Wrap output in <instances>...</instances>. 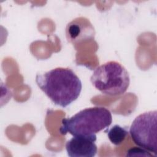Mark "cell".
Segmentation results:
<instances>
[{"label": "cell", "instance_id": "cell-4", "mask_svg": "<svg viewBox=\"0 0 157 157\" xmlns=\"http://www.w3.org/2000/svg\"><path fill=\"white\" fill-rule=\"evenodd\" d=\"M157 111L152 110L138 115L133 120L129 134L135 144L157 155Z\"/></svg>", "mask_w": 157, "mask_h": 157}, {"label": "cell", "instance_id": "cell-7", "mask_svg": "<svg viewBox=\"0 0 157 157\" xmlns=\"http://www.w3.org/2000/svg\"><path fill=\"white\" fill-rule=\"evenodd\" d=\"M128 134V130L118 124L112 126L107 132V136L109 140L112 144L115 145H119L122 144Z\"/></svg>", "mask_w": 157, "mask_h": 157}, {"label": "cell", "instance_id": "cell-6", "mask_svg": "<svg viewBox=\"0 0 157 157\" xmlns=\"http://www.w3.org/2000/svg\"><path fill=\"white\" fill-rule=\"evenodd\" d=\"M95 141L90 137L73 136L66 144L67 153L71 157H93L98 151Z\"/></svg>", "mask_w": 157, "mask_h": 157}, {"label": "cell", "instance_id": "cell-3", "mask_svg": "<svg viewBox=\"0 0 157 157\" xmlns=\"http://www.w3.org/2000/svg\"><path fill=\"white\" fill-rule=\"evenodd\" d=\"M90 80L96 90L104 94L111 96L124 93L130 83L129 75L126 68L114 61L97 67Z\"/></svg>", "mask_w": 157, "mask_h": 157}, {"label": "cell", "instance_id": "cell-5", "mask_svg": "<svg viewBox=\"0 0 157 157\" xmlns=\"http://www.w3.org/2000/svg\"><path fill=\"white\" fill-rule=\"evenodd\" d=\"M66 36L72 44L90 40L94 39V28L90 21L86 17H77L70 21L66 28Z\"/></svg>", "mask_w": 157, "mask_h": 157}, {"label": "cell", "instance_id": "cell-8", "mask_svg": "<svg viewBox=\"0 0 157 157\" xmlns=\"http://www.w3.org/2000/svg\"><path fill=\"white\" fill-rule=\"evenodd\" d=\"M139 153H140L142 156H153L151 154H150L147 150L143 148H138V147H134L129 149L127 151L126 156H139Z\"/></svg>", "mask_w": 157, "mask_h": 157}, {"label": "cell", "instance_id": "cell-2", "mask_svg": "<svg viewBox=\"0 0 157 157\" xmlns=\"http://www.w3.org/2000/svg\"><path fill=\"white\" fill-rule=\"evenodd\" d=\"M112 121V113L105 107H89L70 118L63 119L59 132L63 135L69 133L73 136L90 137L96 140V134L107 129Z\"/></svg>", "mask_w": 157, "mask_h": 157}, {"label": "cell", "instance_id": "cell-1", "mask_svg": "<svg viewBox=\"0 0 157 157\" xmlns=\"http://www.w3.org/2000/svg\"><path fill=\"white\" fill-rule=\"evenodd\" d=\"M36 82L39 88L56 105L66 107L80 96L82 84L71 69L56 67L38 74Z\"/></svg>", "mask_w": 157, "mask_h": 157}]
</instances>
